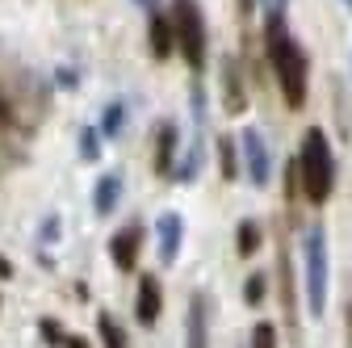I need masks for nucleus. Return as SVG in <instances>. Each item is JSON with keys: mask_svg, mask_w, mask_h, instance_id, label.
Masks as SVG:
<instances>
[{"mask_svg": "<svg viewBox=\"0 0 352 348\" xmlns=\"http://www.w3.org/2000/svg\"><path fill=\"white\" fill-rule=\"evenodd\" d=\"M206 323H210V302L201 294H193V302H189V348H210L206 344Z\"/></svg>", "mask_w": 352, "mask_h": 348, "instance_id": "obj_12", "label": "nucleus"}, {"mask_svg": "<svg viewBox=\"0 0 352 348\" xmlns=\"http://www.w3.org/2000/svg\"><path fill=\"white\" fill-rule=\"evenodd\" d=\"M126 126V101H109V109L101 113V135L105 139H118Z\"/></svg>", "mask_w": 352, "mask_h": 348, "instance_id": "obj_16", "label": "nucleus"}, {"mask_svg": "<svg viewBox=\"0 0 352 348\" xmlns=\"http://www.w3.org/2000/svg\"><path fill=\"white\" fill-rule=\"evenodd\" d=\"M176 139H181V135H176V126L172 122H164L160 130H155V172H160V177H176Z\"/></svg>", "mask_w": 352, "mask_h": 348, "instance_id": "obj_10", "label": "nucleus"}, {"mask_svg": "<svg viewBox=\"0 0 352 348\" xmlns=\"http://www.w3.org/2000/svg\"><path fill=\"white\" fill-rule=\"evenodd\" d=\"M243 155H248V177L252 185H264L273 177V168H269V147H264V135L260 130H243Z\"/></svg>", "mask_w": 352, "mask_h": 348, "instance_id": "obj_8", "label": "nucleus"}, {"mask_svg": "<svg viewBox=\"0 0 352 348\" xmlns=\"http://www.w3.org/2000/svg\"><path fill=\"white\" fill-rule=\"evenodd\" d=\"M160 311H164V290H160V277H139V298H135V319L143 323V327H151L155 319H160Z\"/></svg>", "mask_w": 352, "mask_h": 348, "instance_id": "obj_7", "label": "nucleus"}, {"mask_svg": "<svg viewBox=\"0 0 352 348\" xmlns=\"http://www.w3.org/2000/svg\"><path fill=\"white\" fill-rule=\"evenodd\" d=\"M260 239H264V235H260V227H256L252 219H243V223H239V231H235V252L248 260V256H256Z\"/></svg>", "mask_w": 352, "mask_h": 348, "instance_id": "obj_14", "label": "nucleus"}, {"mask_svg": "<svg viewBox=\"0 0 352 348\" xmlns=\"http://www.w3.org/2000/svg\"><path fill=\"white\" fill-rule=\"evenodd\" d=\"M38 331L47 336V344H51V348H67V331H63L55 319H42V323H38Z\"/></svg>", "mask_w": 352, "mask_h": 348, "instance_id": "obj_21", "label": "nucleus"}, {"mask_svg": "<svg viewBox=\"0 0 352 348\" xmlns=\"http://www.w3.org/2000/svg\"><path fill=\"white\" fill-rule=\"evenodd\" d=\"M243 89H239V72H235V63H227V109L231 113H243Z\"/></svg>", "mask_w": 352, "mask_h": 348, "instance_id": "obj_17", "label": "nucleus"}, {"mask_svg": "<svg viewBox=\"0 0 352 348\" xmlns=\"http://www.w3.org/2000/svg\"><path fill=\"white\" fill-rule=\"evenodd\" d=\"M135 5H143V9H155V5H160V0H135Z\"/></svg>", "mask_w": 352, "mask_h": 348, "instance_id": "obj_27", "label": "nucleus"}, {"mask_svg": "<svg viewBox=\"0 0 352 348\" xmlns=\"http://www.w3.org/2000/svg\"><path fill=\"white\" fill-rule=\"evenodd\" d=\"M172 47H176V25L155 13V17H151V55L164 59V55H172Z\"/></svg>", "mask_w": 352, "mask_h": 348, "instance_id": "obj_13", "label": "nucleus"}, {"mask_svg": "<svg viewBox=\"0 0 352 348\" xmlns=\"http://www.w3.org/2000/svg\"><path fill=\"white\" fill-rule=\"evenodd\" d=\"M239 9H252V0H239Z\"/></svg>", "mask_w": 352, "mask_h": 348, "instance_id": "obj_28", "label": "nucleus"}, {"mask_svg": "<svg viewBox=\"0 0 352 348\" xmlns=\"http://www.w3.org/2000/svg\"><path fill=\"white\" fill-rule=\"evenodd\" d=\"M218 160H223V177L235 181V177H239V164H235V147H231V139L218 143Z\"/></svg>", "mask_w": 352, "mask_h": 348, "instance_id": "obj_20", "label": "nucleus"}, {"mask_svg": "<svg viewBox=\"0 0 352 348\" xmlns=\"http://www.w3.org/2000/svg\"><path fill=\"white\" fill-rule=\"evenodd\" d=\"M139 243H143V231L139 227H122L113 239H109V256H113V265L122 273H130L139 265Z\"/></svg>", "mask_w": 352, "mask_h": 348, "instance_id": "obj_9", "label": "nucleus"}, {"mask_svg": "<svg viewBox=\"0 0 352 348\" xmlns=\"http://www.w3.org/2000/svg\"><path fill=\"white\" fill-rule=\"evenodd\" d=\"M252 348H277V331L269 323H256L252 327Z\"/></svg>", "mask_w": 352, "mask_h": 348, "instance_id": "obj_22", "label": "nucleus"}, {"mask_svg": "<svg viewBox=\"0 0 352 348\" xmlns=\"http://www.w3.org/2000/svg\"><path fill=\"white\" fill-rule=\"evenodd\" d=\"M67 348H88V340H80V336H67Z\"/></svg>", "mask_w": 352, "mask_h": 348, "instance_id": "obj_26", "label": "nucleus"}, {"mask_svg": "<svg viewBox=\"0 0 352 348\" xmlns=\"http://www.w3.org/2000/svg\"><path fill=\"white\" fill-rule=\"evenodd\" d=\"M264 9H269V17H281V9H285V0H264Z\"/></svg>", "mask_w": 352, "mask_h": 348, "instance_id": "obj_24", "label": "nucleus"}, {"mask_svg": "<svg viewBox=\"0 0 352 348\" xmlns=\"http://www.w3.org/2000/svg\"><path fill=\"white\" fill-rule=\"evenodd\" d=\"M47 109V93L34 76H0V139H30Z\"/></svg>", "mask_w": 352, "mask_h": 348, "instance_id": "obj_1", "label": "nucleus"}, {"mask_svg": "<svg viewBox=\"0 0 352 348\" xmlns=\"http://www.w3.org/2000/svg\"><path fill=\"white\" fill-rule=\"evenodd\" d=\"M118 202H122V177H118V172H105V177L97 181V189H93V210H97V219L113 214Z\"/></svg>", "mask_w": 352, "mask_h": 348, "instance_id": "obj_11", "label": "nucleus"}, {"mask_svg": "<svg viewBox=\"0 0 352 348\" xmlns=\"http://www.w3.org/2000/svg\"><path fill=\"white\" fill-rule=\"evenodd\" d=\"M97 331H101V344H105V348H130V344H126V331L118 327V319H113L109 311L97 315Z\"/></svg>", "mask_w": 352, "mask_h": 348, "instance_id": "obj_15", "label": "nucleus"}, {"mask_svg": "<svg viewBox=\"0 0 352 348\" xmlns=\"http://www.w3.org/2000/svg\"><path fill=\"white\" fill-rule=\"evenodd\" d=\"M97 135H101V130H93V126L80 130V155H84V160H97V155H101V139H97Z\"/></svg>", "mask_w": 352, "mask_h": 348, "instance_id": "obj_18", "label": "nucleus"}, {"mask_svg": "<svg viewBox=\"0 0 352 348\" xmlns=\"http://www.w3.org/2000/svg\"><path fill=\"white\" fill-rule=\"evenodd\" d=\"M302 265H306V307H311V315H323L327 311V269L331 265H327V239H323L319 227L302 243Z\"/></svg>", "mask_w": 352, "mask_h": 348, "instance_id": "obj_4", "label": "nucleus"}, {"mask_svg": "<svg viewBox=\"0 0 352 348\" xmlns=\"http://www.w3.org/2000/svg\"><path fill=\"white\" fill-rule=\"evenodd\" d=\"M155 235H160V265H176L181 239H185V219L176 210H164L160 223H155Z\"/></svg>", "mask_w": 352, "mask_h": 348, "instance_id": "obj_6", "label": "nucleus"}, {"mask_svg": "<svg viewBox=\"0 0 352 348\" xmlns=\"http://www.w3.org/2000/svg\"><path fill=\"white\" fill-rule=\"evenodd\" d=\"M55 239H59V219L51 214V219L42 223V243H55Z\"/></svg>", "mask_w": 352, "mask_h": 348, "instance_id": "obj_23", "label": "nucleus"}, {"mask_svg": "<svg viewBox=\"0 0 352 348\" xmlns=\"http://www.w3.org/2000/svg\"><path fill=\"white\" fill-rule=\"evenodd\" d=\"M172 25H176V47H181L185 63L193 72H201L206 67V25H201V13H197L193 0H176Z\"/></svg>", "mask_w": 352, "mask_h": 348, "instance_id": "obj_5", "label": "nucleus"}, {"mask_svg": "<svg viewBox=\"0 0 352 348\" xmlns=\"http://www.w3.org/2000/svg\"><path fill=\"white\" fill-rule=\"evenodd\" d=\"M344 5H348V9H352V0H344Z\"/></svg>", "mask_w": 352, "mask_h": 348, "instance_id": "obj_29", "label": "nucleus"}, {"mask_svg": "<svg viewBox=\"0 0 352 348\" xmlns=\"http://www.w3.org/2000/svg\"><path fill=\"white\" fill-rule=\"evenodd\" d=\"M264 51H269V63L277 72V84H281V97L289 109H302L306 105V55L302 47L289 38L285 21L281 17H269L264 21Z\"/></svg>", "mask_w": 352, "mask_h": 348, "instance_id": "obj_2", "label": "nucleus"}, {"mask_svg": "<svg viewBox=\"0 0 352 348\" xmlns=\"http://www.w3.org/2000/svg\"><path fill=\"white\" fill-rule=\"evenodd\" d=\"M0 277H13V265H9L5 256H0Z\"/></svg>", "mask_w": 352, "mask_h": 348, "instance_id": "obj_25", "label": "nucleus"}, {"mask_svg": "<svg viewBox=\"0 0 352 348\" xmlns=\"http://www.w3.org/2000/svg\"><path fill=\"white\" fill-rule=\"evenodd\" d=\"M298 181H302V193L306 202L323 206L331 197V181H336V160H331V143L319 126L306 130L302 139V151H298Z\"/></svg>", "mask_w": 352, "mask_h": 348, "instance_id": "obj_3", "label": "nucleus"}, {"mask_svg": "<svg viewBox=\"0 0 352 348\" xmlns=\"http://www.w3.org/2000/svg\"><path fill=\"white\" fill-rule=\"evenodd\" d=\"M264 290H269V281H264V273H252V277H248V285H243V302H248V307H260Z\"/></svg>", "mask_w": 352, "mask_h": 348, "instance_id": "obj_19", "label": "nucleus"}]
</instances>
